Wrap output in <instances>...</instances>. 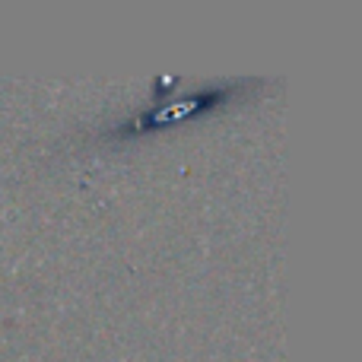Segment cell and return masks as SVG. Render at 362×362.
I'll list each match as a JSON object with an SVG mask.
<instances>
[{"label":"cell","mask_w":362,"mask_h":362,"mask_svg":"<svg viewBox=\"0 0 362 362\" xmlns=\"http://www.w3.org/2000/svg\"><path fill=\"white\" fill-rule=\"evenodd\" d=\"M232 93H238V86L200 89V93H187V95H178V99L159 102V108H146V112H144V115H137V118L131 121V127H124V131H153V127H165V124H172V121L187 118V115L197 112V108L229 99Z\"/></svg>","instance_id":"cell-1"}]
</instances>
